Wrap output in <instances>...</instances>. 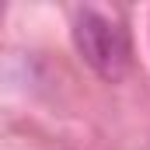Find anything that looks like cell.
Wrapping results in <instances>:
<instances>
[{
  "label": "cell",
  "mask_w": 150,
  "mask_h": 150,
  "mask_svg": "<svg viewBox=\"0 0 150 150\" xmlns=\"http://www.w3.org/2000/svg\"><path fill=\"white\" fill-rule=\"evenodd\" d=\"M74 45H77V52H80V59L98 77H105V80L126 77L129 63H133L129 32L119 21L91 11V7H84V11L74 14Z\"/></svg>",
  "instance_id": "6da1fadb"
},
{
  "label": "cell",
  "mask_w": 150,
  "mask_h": 150,
  "mask_svg": "<svg viewBox=\"0 0 150 150\" xmlns=\"http://www.w3.org/2000/svg\"><path fill=\"white\" fill-rule=\"evenodd\" d=\"M0 18H4V4H0Z\"/></svg>",
  "instance_id": "7a4b0ae2"
}]
</instances>
